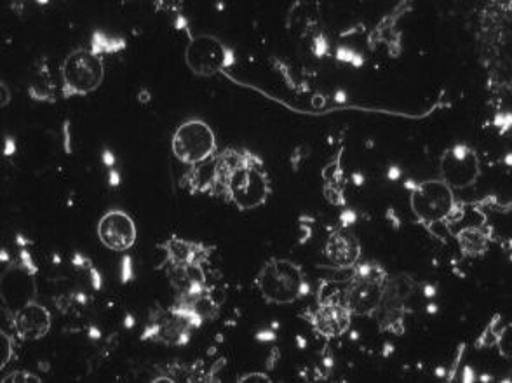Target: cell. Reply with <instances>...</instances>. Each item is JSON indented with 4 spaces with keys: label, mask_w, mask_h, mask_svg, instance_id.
<instances>
[{
    "label": "cell",
    "mask_w": 512,
    "mask_h": 383,
    "mask_svg": "<svg viewBox=\"0 0 512 383\" xmlns=\"http://www.w3.org/2000/svg\"><path fill=\"white\" fill-rule=\"evenodd\" d=\"M187 187L192 194H209L232 202L239 211L260 208L272 194L270 178L260 157L250 150L227 148L190 166Z\"/></svg>",
    "instance_id": "6da1fadb"
},
{
    "label": "cell",
    "mask_w": 512,
    "mask_h": 383,
    "mask_svg": "<svg viewBox=\"0 0 512 383\" xmlns=\"http://www.w3.org/2000/svg\"><path fill=\"white\" fill-rule=\"evenodd\" d=\"M161 249L166 256L159 269L166 272L169 284L175 291V303L190 302L192 298L213 288L209 286L206 276V265L215 253L213 246L171 236L168 241L162 242Z\"/></svg>",
    "instance_id": "7a4b0ae2"
},
{
    "label": "cell",
    "mask_w": 512,
    "mask_h": 383,
    "mask_svg": "<svg viewBox=\"0 0 512 383\" xmlns=\"http://www.w3.org/2000/svg\"><path fill=\"white\" fill-rule=\"evenodd\" d=\"M387 270L377 262L358 263L345 284L340 302L354 317H371L377 310L387 283Z\"/></svg>",
    "instance_id": "3957f363"
},
{
    "label": "cell",
    "mask_w": 512,
    "mask_h": 383,
    "mask_svg": "<svg viewBox=\"0 0 512 383\" xmlns=\"http://www.w3.org/2000/svg\"><path fill=\"white\" fill-rule=\"evenodd\" d=\"M255 284L265 302L291 305L304 295V270L291 260L270 258L269 262L263 263Z\"/></svg>",
    "instance_id": "277c9868"
},
{
    "label": "cell",
    "mask_w": 512,
    "mask_h": 383,
    "mask_svg": "<svg viewBox=\"0 0 512 383\" xmlns=\"http://www.w3.org/2000/svg\"><path fill=\"white\" fill-rule=\"evenodd\" d=\"M417 291V281L408 274L387 277L382 300L371 316L377 321L378 330L391 335H405L406 314L410 312V303Z\"/></svg>",
    "instance_id": "5b68a950"
},
{
    "label": "cell",
    "mask_w": 512,
    "mask_h": 383,
    "mask_svg": "<svg viewBox=\"0 0 512 383\" xmlns=\"http://www.w3.org/2000/svg\"><path fill=\"white\" fill-rule=\"evenodd\" d=\"M61 81L63 98L95 93L105 81V63L102 56L95 49H75L63 60Z\"/></svg>",
    "instance_id": "8992f818"
},
{
    "label": "cell",
    "mask_w": 512,
    "mask_h": 383,
    "mask_svg": "<svg viewBox=\"0 0 512 383\" xmlns=\"http://www.w3.org/2000/svg\"><path fill=\"white\" fill-rule=\"evenodd\" d=\"M410 208L418 223L432 230L434 225L452 220L457 211L455 190L441 180H425L411 189Z\"/></svg>",
    "instance_id": "52a82bcc"
},
{
    "label": "cell",
    "mask_w": 512,
    "mask_h": 383,
    "mask_svg": "<svg viewBox=\"0 0 512 383\" xmlns=\"http://www.w3.org/2000/svg\"><path fill=\"white\" fill-rule=\"evenodd\" d=\"M201 324L197 317L173 303L168 309L159 307L150 314L142 340L166 347H183L190 342L197 328H201Z\"/></svg>",
    "instance_id": "ba28073f"
},
{
    "label": "cell",
    "mask_w": 512,
    "mask_h": 383,
    "mask_svg": "<svg viewBox=\"0 0 512 383\" xmlns=\"http://www.w3.org/2000/svg\"><path fill=\"white\" fill-rule=\"evenodd\" d=\"M171 148L178 161L187 166H196L216 154L215 131L208 122L189 119L176 128Z\"/></svg>",
    "instance_id": "9c48e42d"
},
{
    "label": "cell",
    "mask_w": 512,
    "mask_h": 383,
    "mask_svg": "<svg viewBox=\"0 0 512 383\" xmlns=\"http://www.w3.org/2000/svg\"><path fill=\"white\" fill-rule=\"evenodd\" d=\"M232 61V51L213 35L192 37L185 49V63L190 72L206 79L222 74L232 65Z\"/></svg>",
    "instance_id": "30bf717a"
},
{
    "label": "cell",
    "mask_w": 512,
    "mask_h": 383,
    "mask_svg": "<svg viewBox=\"0 0 512 383\" xmlns=\"http://www.w3.org/2000/svg\"><path fill=\"white\" fill-rule=\"evenodd\" d=\"M439 176V180L452 190L472 187L481 176V162L476 150L464 143L446 148L439 157Z\"/></svg>",
    "instance_id": "8fae6325"
},
{
    "label": "cell",
    "mask_w": 512,
    "mask_h": 383,
    "mask_svg": "<svg viewBox=\"0 0 512 383\" xmlns=\"http://www.w3.org/2000/svg\"><path fill=\"white\" fill-rule=\"evenodd\" d=\"M35 269L28 253H21L16 262L2 274V302L11 312L20 310L30 302H35Z\"/></svg>",
    "instance_id": "7c38bea8"
},
{
    "label": "cell",
    "mask_w": 512,
    "mask_h": 383,
    "mask_svg": "<svg viewBox=\"0 0 512 383\" xmlns=\"http://www.w3.org/2000/svg\"><path fill=\"white\" fill-rule=\"evenodd\" d=\"M351 310L345 307L340 300H321L316 309L309 310L307 321L314 328L317 335L326 340L344 336L352 324Z\"/></svg>",
    "instance_id": "4fadbf2b"
},
{
    "label": "cell",
    "mask_w": 512,
    "mask_h": 383,
    "mask_svg": "<svg viewBox=\"0 0 512 383\" xmlns=\"http://www.w3.org/2000/svg\"><path fill=\"white\" fill-rule=\"evenodd\" d=\"M98 237L110 251H128L135 246L138 237L135 220L121 209H110L98 223Z\"/></svg>",
    "instance_id": "5bb4252c"
},
{
    "label": "cell",
    "mask_w": 512,
    "mask_h": 383,
    "mask_svg": "<svg viewBox=\"0 0 512 383\" xmlns=\"http://www.w3.org/2000/svg\"><path fill=\"white\" fill-rule=\"evenodd\" d=\"M13 328L16 336L20 340H28V342H35L41 340L44 336L48 335L53 326V317L44 305L37 302H30L25 307L14 312Z\"/></svg>",
    "instance_id": "9a60e30c"
},
{
    "label": "cell",
    "mask_w": 512,
    "mask_h": 383,
    "mask_svg": "<svg viewBox=\"0 0 512 383\" xmlns=\"http://www.w3.org/2000/svg\"><path fill=\"white\" fill-rule=\"evenodd\" d=\"M324 255L338 269H354L363 255L361 242L352 230L345 227L333 230L324 246Z\"/></svg>",
    "instance_id": "2e32d148"
},
{
    "label": "cell",
    "mask_w": 512,
    "mask_h": 383,
    "mask_svg": "<svg viewBox=\"0 0 512 383\" xmlns=\"http://www.w3.org/2000/svg\"><path fill=\"white\" fill-rule=\"evenodd\" d=\"M455 239L459 242L462 255L467 258H479L488 253L490 244H492V232L485 227L471 225V227H465L457 232Z\"/></svg>",
    "instance_id": "e0dca14e"
},
{
    "label": "cell",
    "mask_w": 512,
    "mask_h": 383,
    "mask_svg": "<svg viewBox=\"0 0 512 383\" xmlns=\"http://www.w3.org/2000/svg\"><path fill=\"white\" fill-rule=\"evenodd\" d=\"M345 180L342 168L333 164L330 169H324V195L333 204H344Z\"/></svg>",
    "instance_id": "ac0fdd59"
},
{
    "label": "cell",
    "mask_w": 512,
    "mask_h": 383,
    "mask_svg": "<svg viewBox=\"0 0 512 383\" xmlns=\"http://www.w3.org/2000/svg\"><path fill=\"white\" fill-rule=\"evenodd\" d=\"M14 354V342L11 335H7L6 331H0V359H2V364H0V370H4L6 368V364L11 361V357Z\"/></svg>",
    "instance_id": "d6986e66"
},
{
    "label": "cell",
    "mask_w": 512,
    "mask_h": 383,
    "mask_svg": "<svg viewBox=\"0 0 512 383\" xmlns=\"http://www.w3.org/2000/svg\"><path fill=\"white\" fill-rule=\"evenodd\" d=\"M2 382L6 383H25V382H32V383H41L42 378L37 377V375H34V373H28V371H14V373H11V375H7V377L2 378Z\"/></svg>",
    "instance_id": "ffe728a7"
},
{
    "label": "cell",
    "mask_w": 512,
    "mask_h": 383,
    "mask_svg": "<svg viewBox=\"0 0 512 383\" xmlns=\"http://www.w3.org/2000/svg\"><path fill=\"white\" fill-rule=\"evenodd\" d=\"M239 382H270V377L263 375V373H250V375H244V377L239 378Z\"/></svg>",
    "instance_id": "44dd1931"
},
{
    "label": "cell",
    "mask_w": 512,
    "mask_h": 383,
    "mask_svg": "<svg viewBox=\"0 0 512 383\" xmlns=\"http://www.w3.org/2000/svg\"><path fill=\"white\" fill-rule=\"evenodd\" d=\"M0 89H2V101H0V107L6 108L9 103H11V93H9V88L6 86V82H2L0 84Z\"/></svg>",
    "instance_id": "7402d4cb"
}]
</instances>
